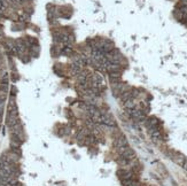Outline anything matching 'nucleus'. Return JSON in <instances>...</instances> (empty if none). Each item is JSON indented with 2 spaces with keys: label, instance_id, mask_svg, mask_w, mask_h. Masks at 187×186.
I'll return each mask as SVG.
<instances>
[{
  "label": "nucleus",
  "instance_id": "obj_1",
  "mask_svg": "<svg viewBox=\"0 0 187 186\" xmlns=\"http://www.w3.org/2000/svg\"><path fill=\"white\" fill-rule=\"evenodd\" d=\"M127 114L131 116L132 119H137V121H145L146 119V114L142 111L141 109H137V108H133V109H129L127 110Z\"/></svg>",
  "mask_w": 187,
  "mask_h": 186
},
{
  "label": "nucleus",
  "instance_id": "obj_2",
  "mask_svg": "<svg viewBox=\"0 0 187 186\" xmlns=\"http://www.w3.org/2000/svg\"><path fill=\"white\" fill-rule=\"evenodd\" d=\"M101 117H102V124L107 125V126H115L116 122L109 113H101Z\"/></svg>",
  "mask_w": 187,
  "mask_h": 186
},
{
  "label": "nucleus",
  "instance_id": "obj_3",
  "mask_svg": "<svg viewBox=\"0 0 187 186\" xmlns=\"http://www.w3.org/2000/svg\"><path fill=\"white\" fill-rule=\"evenodd\" d=\"M171 159H172L174 162L177 163L178 166H180V167H182V166H184L185 161L187 160V159L185 158V155H182V153H179V152H172Z\"/></svg>",
  "mask_w": 187,
  "mask_h": 186
},
{
  "label": "nucleus",
  "instance_id": "obj_4",
  "mask_svg": "<svg viewBox=\"0 0 187 186\" xmlns=\"http://www.w3.org/2000/svg\"><path fill=\"white\" fill-rule=\"evenodd\" d=\"M121 156L124 159H127V161H131V160H134V159H136V152H134L131 147L127 146V147L122 152Z\"/></svg>",
  "mask_w": 187,
  "mask_h": 186
},
{
  "label": "nucleus",
  "instance_id": "obj_5",
  "mask_svg": "<svg viewBox=\"0 0 187 186\" xmlns=\"http://www.w3.org/2000/svg\"><path fill=\"white\" fill-rule=\"evenodd\" d=\"M117 176H118V178L121 179V181H124V179H131V178H133V173H132L131 171H127V170H125V169H121V170H118L117 171Z\"/></svg>",
  "mask_w": 187,
  "mask_h": 186
},
{
  "label": "nucleus",
  "instance_id": "obj_6",
  "mask_svg": "<svg viewBox=\"0 0 187 186\" xmlns=\"http://www.w3.org/2000/svg\"><path fill=\"white\" fill-rule=\"evenodd\" d=\"M114 146L116 148H121V147H124V146H127V140L124 136H121L118 138L115 139L114 141Z\"/></svg>",
  "mask_w": 187,
  "mask_h": 186
},
{
  "label": "nucleus",
  "instance_id": "obj_7",
  "mask_svg": "<svg viewBox=\"0 0 187 186\" xmlns=\"http://www.w3.org/2000/svg\"><path fill=\"white\" fill-rule=\"evenodd\" d=\"M160 124L159 119L156 117H149V119L146 121V126L148 129H152V128H157V125Z\"/></svg>",
  "mask_w": 187,
  "mask_h": 186
},
{
  "label": "nucleus",
  "instance_id": "obj_8",
  "mask_svg": "<svg viewBox=\"0 0 187 186\" xmlns=\"http://www.w3.org/2000/svg\"><path fill=\"white\" fill-rule=\"evenodd\" d=\"M149 130V134L150 137L154 139V140H160L162 138V134L160 132V130L157 128H152V129H148Z\"/></svg>",
  "mask_w": 187,
  "mask_h": 186
},
{
  "label": "nucleus",
  "instance_id": "obj_9",
  "mask_svg": "<svg viewBox=\"0 0 187 186\" xmlns=\"http://www.w3.org/2000/svg\"><path fill=\"white\" fill-rule=\"evenodd\" d=\"M136 106H137V104H136V101H134V99H129V100H127L124 102V107H125L127 110L136 108Z\"/></svg>",
  "mask_w": 187,
  "mask_h": 186
},
{
  "label": "nucleus",
  "instance_id": "obj_10",
  "mask_svg": "<svg viewBox=\"0 0 187 186\" xmlns=\"http://www.w3.org/2000/svg\"><path fill=\"white\" fill-rule=\"evenodd\" d=\"M182 168H184V169H185V170H186V171H187V160H186V161H185V163H184V166H182Z\"/></svg>",
  "mask_w": 187,
  "mask_h": 186
}]
</instances>
